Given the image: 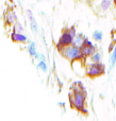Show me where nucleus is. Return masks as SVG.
I'll use <instances>...</instances> for the list:
<instances>
[{
  "instance_id": "obj_4",
  "label": "nucleus",
  "mask_w": 116,
  "mask_h": 121,
  "mask_svg": "<svg viewBox=\"0 0 116 121\" xmlns=\"http://www.w3.org/2000/svg\"><path fill=\"white\" fill-rule=\"evenodd\" d=\"M74 37H75V35L70 31L63 32L59 39V44L58 45H59L60 47H65V46H68V45H71L72 40H74Z\"/></svg>"
},
{
  "instance_id": "obj_7",
  "label": "nucleus",
  "mask_w": 116,
  "mask_h": 121,
  "mask_svg": "<svg viewBox=\"0 0 116 121\" xmlns=\"http://www.w3.org/2000/svg\"><path fill=\"white\" fill-rule=\"evenodd\" d=\"M12 39L17 43H23L27 40V37H26L25 35H22L20 32H14V33L12 34Z\"/></svg>"
},
{
  "instance_id": "obj_8",
  "label": "nucleus",
  "mask_w": 116,
  "mask_h": 121,
  "mask_svg": "<svg viewBox=\"0 0 116 121\" xmlns=\"http://www.w3.org/2000/svg\"><path fill=\"white\" fill-rule=\"evenodd\" d=\"M110 71L112 70L113 68H114L115 66V63H116V45L114 47V49H113L112 51H111V54H110Z\"/></svg>"
},
{
  "instance_id": "obj_17",
  "label": "nucleus",
  "mask_w": 116,
  "mask_h": 121,
  "mask_svg": "<svg viewBox=\"0 0 116 121\" xmlns=\"http://www.w3.org/2000/svg\"><path fill=\"white\" fill-rule=\"evenodd\" d=\"M113 3H114L115 5H116V0H113Z\"/></svg>"
},
{
  "instance_id": "obj_9",
  "label": "nucleus",
  "mask_w": 116,
  "mask_h": 121,
  "mask_svg": "<svg viewBox=\"0 0 116 121\" xmlns=\"http://www.w3.org/2000/svg\"><path fill=\"white\" fill-rule=\"evenodd\" d=\"M93 38L96 40V42H101L102 38H103V33L100 30H96V31L93 32Z\"/></svg>"
},
{
  "instance_id": "obj_5",
  "label": "nucleus",
  "mask_w": 116,
  "mask_h": 121,
  "mask_svg": "<svg viewBox=\"0 0 116 121\" xmlns=\"http://www.w3.org/2000/svg\"><path fill=\"white\" fill-rule=\"evenodd\" d=\"M95 51H96V49H95V46H94V45L83 44V46L81 47V52H82L83 56H91Z\"/></svg>"
},
{
  "instance_id": "obj_2",
  "label": "nucleus",
  "mask_w": 116,
  "mask_h": 121,
  "mask_svg": "<svg viewBox=\"0 0 116 121\" xmlns=\"http://www.w3.org/2000/svg\"><path fill=\"white\" fill-rule=\"evenodd\" d=\"M62 54L69 60H80L83 56L82 52H81V48L74 46L72 44L64 47V49L62 50Z\"/></svg>"
},
{
  "instance_id": "obj_16",
  "label": "nucleus",
  "mask_w": 116,
  "mask_h": 121,
  "mask_svg": "<svg viewBox=\"0 0 116 121\" xmlns=\"http://www.w3.org/2000/svg\"><path fill=\"white\" fill-rule=\"evenodd\" d=\"M35 57H36V59H38L40 60H45V56H44V55H42V54H38V53H36Z\"/></svg>"
},
{
  "instance_id": "obj_15",
  "label": "nucleus",
  "mask_w": 116,
  "mask_h": 121,
  "mask_svg": "<svg viewBox=\"0 0 116 121\" xmlns=\"http://www.w3.org/2000/svg\"><path fill=\"white\" fill-rule=\"evenodd\" d=\"M8 19H9V22H14L15 20H16V16H15V14L13 12L9 13V16H8Z\"/></svg>"
},
{
  "instance_id": "obj_3",
  "label": "nucleus",
  "mask_w": 116,
  "mask_h": 121,
  "mask_svg": "<svg viewBox=\"0 0 116 121\" xmlns=\"http://www.w3.org/2000/svg\"><path fill=\"white\" fill-rule=\"evenodd\" d=\"M106 72V66L102 63L97 62V63H92L86 69V74L91 78H96L99 75L103 74Z\"/></svg>"
},
{
  "instance_id": "obj_11",
  "label": "nucleus",
  "mask_w": 116,
  "mask_h": 121,
  "mask_svg": "<svg viewBox=\"0 0 116 121\" xmlns=\"http://www.w3.org/2000/svg\"><path fill=\"white\" fill-rule=\"evenodd\" d=\"M28 14H29V16H30V20H31V28H32V31H33V33H36V32H37V25H36V22H35V20H34L33 16L31 15V13L28 12Z\"/></svg>"
},
{
  "instance_id": "obj_13",
  "label": "nucleus",
  "mask_w": 116,
  "mask_h": 121,
  "mask_svg": "<svg viewBox=\"0 0 116 121\" xmlns=\"http://www.w3.org/2000/svg\"><path fill=\"white\" fill-rule=\"evenodd\" d=\"M28 51H29V53L32 55V56H35L36 55V47H35V44H33V43H31V44L29 45V47H28Z\"/></svg>"
},
{
  "instance_id": "obj_14",
  "label": "nucleus",
  "mask_w": 116,
  "mask_h": 121,
  "mask_svg": "<svg viewBox=\"0 0 116 121\" xmlns=\"http://www.w3.org/2000/svg\"><path fill=\"white\" fill-rule=\"evenodd\" d=\"M38 67H40L44 72H47V65H46V63H45V60H40V63H38Z\"/></svg>"
},
{
  "instance_id": "obj_12",
  "label": "nucleus",
  "mask_w": 116,
  "mask_h": 121,
  "mask_svg": "<svg viewBox=\"0 0 116 121\" xmlns=\"http://www.w3.org/2000/svg\"><path fill=\"white\" fill-rule=\"evenodd\" d=\"M111 6V1L110 0H102L101 1V4H100V8H101L102 11H107L109 10Z\"/></svg>"
},
{
  "instance_id": "obj_6",
  "label": "nucleus",
  "mask_w": 116,
  "mask_h": 121,
  "mask_svg": "<svg viewBox=\"0 0 116 121\" xmlns=\"http://www.w3.org/2000/svg\"><path fill=\"white\" fill-rule=\"evenodd\" d=\"M85 39H86V37H85V36H83V34H77V35H75V37H74L72 45H74V46H76V47L81 48V47L83 46V44H84Z\"/></svg>"
},
{
  "instance_id": "obj_1",
  "label": "nucleus",
  "mask_w": 116,
  "mask_h": 121,
  "mask_svg": "<svg viewBox=\"0 0 116 121\" xmlns=\"http://www.w3.org/2000/svg\"><path fill=\"white\" fill-rule=\"evenodd\" d=\"M85 98H86V92H85L83 86H81L80 88L75 89L71 97L69 96V99H70V101H71L72 106L76 107L78 111H81L82 108H84Z\"/></svg>"
},
{
  "instance_id": "obj_10",
  "label": "nucleus",
  "mask_w": 116,
  "mask_h": 121,
  "mask_svg": "<svg viewBox=\"0 0 116 121\" xmlns=\"http://www.w3.org/2000/svg\"><path fill=\"white\" fill-rule=\"evenodd\" d=\"M91 59H92V62H94V63L100 62V60H101V53L95 51V52L91 55Z\"/></svg>"
}]
</instances>
